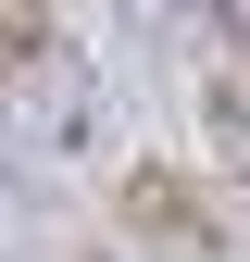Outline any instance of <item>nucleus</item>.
Returning a JSON list of instances; mask_svg holds the SVG:
<instances>
[{
    "mask_svg": "<svg viewBox=\"0 0 250 262\" xmlns=\"http://www.w3.org/2000/svg\"><path fill=\"white\" fill-rule=\"evenodd\" d=\"M213 150H225V175H250V75L213 88Z\"/></svg>",
    "mask_w": 250,
    "mask_h": 262,
    "instance_id": "1",
    "label": "nucleus"
},
{
    "mask_svg": "<svg viewBox=\"0 0 250 262\" xmlns=\"http://www.w3.org/2000/svg\"><path fill=\"white\" fill-rule=\"evenodd\" d=\"M50 50V25H38V0H0V62H38Z\"/></svg>",
    "mask_w": 250,
    "mask_h": 262,
    "instance_id": "2",
    "label": "nucleus"
}]
</instances>
